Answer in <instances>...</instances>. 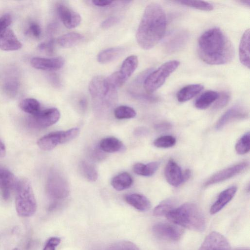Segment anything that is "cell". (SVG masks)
<instances>
[{
    "instance_id": "cell-1",
    "label": "cell",
    "mask_w": 250,
    "mask_h": 250,
    "mask_svg": "<svg viewBox=\"0 0 250 250\" xmlns=\"http://www.w3.org/2000/svg\"><path fill=\"white\" fill-rule=\"evenodd\" d=\"M197 50L201 59L211 65L229 63L234 56L232 43L218 27L210 28L200 36L198 41Z\"/></svg>"
},
{
    "instance_id": "cell-2",
    "label": "cell",
    "mask_w": 250,
    "mask_h": 250,
    "mask_svg": "<svg viewBox=\"0 0 250 250\" xmlns=\"http://www.w3.org/2000/svg\"><path fill=\"white\" fill-rule=\"evenodd\" d=\"M167 17L163 7L151 3L145 8L136 32L139 46L145 50L155 46L162 39L167 28Z\"/></svg>"
},
{
    "instance_id": "cell-3",
    "label": "cell",
    "mask_w": 250,
    "mask_h": 250,
    "mask_svg": "<svg viewBox=\"0 0 250 250\" xmlns=\"http://www.w3.org/2000/svg\"><path fill=\"white\" fill-rule=\"evenodd\" d=\"M117 89L104 76H97L91 80L89 91L95 115L102 118L108 115L117 103Z\"/></svg>"
},
{
    "instance_id": "cell-4",
    "label": "cell",
    "mask_w": 250,
    "mask_h": 250,
    "mask_svg": "<svg viewBox=\"0 0 250 250\" xmlns=\"http://www.w3.org/2000/svg\"><path fill=\"white\" fill-rule=\"evenodd\" d=\"M166 217L171 223L183 228L202 232L206 228V220L203 212L192 203H185L174 208Z\"/></svg>"
},
{
    "instance_id": "cell-5",
    "label": "cell",
    "mask_w": 250,
    "mask_h": 250,
    "mask_svg": "<svg viewBox=\"0 0 250 250\" xmlns=\"http://www.w3.org/2000/svg\"><path fill=\"white\" fill-rule=\"evenodd\" d=\"M46 190L52 201L48 207L49 211L56 209L61 202L68 197L70 192L66 179L60 172L55 170L50 171L48 175Z\"/></svg>"
},
{
    "instance_id": "cell-6",
    "label": "cell",
    "mask_w": 250,
    "mask_h": 250,
    "mask_svg": "<svg viewBox=\"0 0 250 250\" xmlns=\"http://www.w3.org/2000/svg\"><path fill=\"white\" fill-rule=\"evenodd\" d=\"M16 191L15 205L18 214L23 217L33 215L37 209V203L29 182L26 179L19 181Z\"/></svg>"
},
{
    "instance_id": "cell-7",
    "label": "cell",
    "mask_w": 250,
    "mask_h": 250,
    "mask_svg": "<svg viewBox=\"0 0 250 250\" xmlns=\"http://www.w3.org/2000/svg\"><path fill=\"white\" fill-rule=\"evenodd\" d=\"M180 62L172 60L162 64L157 69L151 71L146 78L143 87L148 94H151L159 88L169 76L178 67Z\"/></svg>"
},
{
    "instance_id": "cell-8",
    "label": "cell",
    "mask_w": 250,
    "mask_h": 250,
    "mask_svg": "<svg viewBox=\"0 0 250 250\" xmlns=\"http://www.w3.org/2000/svg\"><path fill=\"white\" fill-rule=\"evenodd\" d=\"M79 133V129L73 128L66 131L50 132L41 137L37 142L39 147L43 150H50L60 144L70 142Z\"/></svg>"
},
{
    "instance_id": "cell-9",
    "label": "cell",
    "mask_w": 250,
    "mask_h": 250,
    "mask_svg": "<svg viewBox=\"0 0 250 250\" xmlns=\"http://www.w3.org/2000/svg\"><path fill=\"white\" fill-rule=\"evenodd\" d=\"M60 118V113L56 108L40 110L37 113L28 117V125L34 128H43L56 123Z\"/></svg>"
},
{
    "instance_id": "cell-10",
    "label": "cell",
    "mask_w": 250,
    "mask_h": 250,
    "mask_svg": "<svg viewBox=\"0 0 250 250\" xmlns=\"http://www.w3.org/2000/svg\"><path fill=\"white\" fill-rule=\"evenodd\" d=\"M152 232L160 239L176 242L181 239L184 230L183 228L172 223H158L153 226Z\"/></svg>"
},
{
    "instance_id": "cell-11",
    "label": "cell",
    "mask_w": 250,
    "mask_h": 250,
    "mask_svg": "<svg viewBox=\"0 0 250 250\" xmlns=\"http://www.w3.org/2000/svg\"><path fill=\"white\" fill-rule=\"evenodd\" d=\"M248 166L247 162H241L226 168L210 177L205 183V187L223 182L242 172Z\"/></svg>"
},
{
    "instance_id": "cell-12",
    "label": "cell",
    "mask_w": 250,
    "mask_h": 250,
    "mask_svg": "<svg viewBox=\"0 0 250 250\" xmlns=\"http://www.w3.org/2000/svg\"><path fill=\"white\" fill-rule=\"evenodd\" d=\"M19 182L10 170L0 166V189L4 200H8L13 190H16Z\"/></svg>"
},
{
    "instance_id": "cell-13",
    "label": "cell",
    "mask_w": 250,
    "mask_h": 250,
    "mask_svg": "<svg viewBox=\"0 0 250 250\" xmlns=\"http://www.w3.org/2000/svg\"><path fill=\"white\" fill-rule=\"evenodd\" d=\"M198 250H231V248L224 235L213 231L206 237Z\"/></svg>"
},
{
    "instance_id": "cell-14",
    "label": "cell",
    "mask_w": 250,
    "mask_h": 250,
    "mask_svg": "<svg viewBox=\"0 0 250 250\" xmlns=\"http://www.w3.org/2000/svg\"><path fill=\"white\" fill-rule=\"evenodd\" d=\"M57 11L60 20L66 28L72 29L80 24L82 21L80 15L71 8L61 4L58 6Z\"/></svg>"
},
{
    "instance_id": "cell-15",
    "label": "cell",
    "mask_w": 250,
    "mask_h": 250,
    "mask_svg": "<svg viewBox=\"0 0 250 250\" xmlns=\"http://www.w3.org/2000/svg\"><path fill=\"white\" fill-rule=\"evenodd\" d=\"M64 64L62 57L46 58L34 57L31 60V64L36 69L43 70H56L61 69Z\"/></svg>"
},
{
    "instance_id": "cell-16",
    "label": "cell",
    "mask_w": 250,
    "mask_h": 250,
    "mask_svg": "<svg viewBox=\"0 0 250 250\" xmlns=\"http://www.w3.org/2000/svg\"><path fill=\"white\" fill-rule=\"evenodd\" d=\"M248 113L243 107L235 106L226 111L219 118L215 125L217 130L222 129L228 123L236 120L247 118Z\"/></svg>"
},
{
    "instance_id": "cell-17",
    "label": "cell",
    "mask_w": 250,
    "mask_h": 250,
    "mask_svg": "<svg viewBox=\"0 0 250 250\" xmlns=\"http://www.w3.org/2000/svg\"><path fill=\"white\" fill-rule=\"evenodd\" d=\"M22 44L14 32L8 27L0 31V49L14 51L20 49Z\"/></svg>"
},
{
    "instance_id": "cell-18",
    "label": "cell",
    "mask_w": 250,
    "mask_h": 250,
    "mask_svg": "<svg viewBox=\"0 0 250 250\" xmlns=\"http://www.w3.org/2000/svg\"><path fill=\"white\" fill-rule=\"evenodd\" d=\"M165 176L167 182L171 186L177 187L184 183L183 173L177 164L169 160L165 169Z\"/></svg>"
},
{
    "instance_id": "cell-19",
    "label": "cell",
    "mask_w": 250,
    "mask_h": 250,
    "mask_svg": "<svg viewBox=\"0 0 250 250\" xmlns=\"http://www.w3.org/2000/svg\"><path fill=\"white\" fill-rule=\"evenodd\" d=\"M237 190V187L233 186L221 192L210 208V214H216L223 208L232 200Z\"/></svg>"
},
{
    "instance_id": "cell-20",
    "label": "cell",
    "mask_w": 250,
    "mask_h": 250,
    "mask_svg": "<svg viewBox=\"0 0 250 250\" xmlns=\"http://www.w3.org/2000/svg\"><path fill=\"white\" fill-rule=\"evenodd\" d=\"M188 34L184 31H178L170 36L166 42L167 51L173 52L182 47L188 39Z\"/></svg>"
},
{
    "instance_id": "cell-21",
    "label": "cell",
    "mask_w": 250,
    "mask_h": 250,
    "mask_svg": "<svg viewBox=\"0 0 250 250\" xmlns=\"http://www.w3.org/2000/svg\"><path fill=\"white\" fill-rule=\"evenodd\" d=\"M240 62L250 68V29L246 30L240 40L239 48Z\"/></svg>"
},
{
    "instance_id": "cell-22",
    "label": "cell",
    "mask_w": 250,
    "mask_h": 250,
    "mask_svg": "<svg viewBox=\"0 0 250 250\" xmlns=\"http://www.w3.org/2000/svg\"><path fill=\"white\" fill-rule=\"evenodd\" d=\"M125 199L127 203L140 211H146L151 207V203L149 200L142 194L137 193L127 194L125 197Z\"/></svg>"
},
{
    "instance_id": "cell-23",
    "label": "cell",
    "mask_w": 250,
    "mask_h": 250,
    "mask_svg": "<svg viewBox=\"0 0 250 250\" xmlns=\"http://www.w3.org/2000/svg\"><path fill=\"white\" fill-rule=\"evenodd\" d=\"M138 65V59L135 55L129 56L124 61L118 72L125 82L134 73Z\"/></svg>"
},
{
    "instance_id": "cell-24",
    "label": "cell",
    "mask_w": 250,
    "mask_h": 250,
    "mask_svg": "<svg viewBox=\"0 0 250 250\" xmlns=\"http://www.w3.org/2000/svg\"><path fill=\"white\" fill-rule=\"evenodd\" d=\"M204 89L201 84H192L186 85L180 89L177 93V99L179 102L183 103L190 100Z\"/></svg>"
},
{
    "instance_id": "cell-25",
    "label": "cell",
    "mask_w": 250,
    "mask_h": 250,
    "mask_svg": "<svg viewBox=\"0 0 250 250\" xmlns=\"http://www.w3.org/2000/svg\"><path fill=\"white\" fill-rule=\"evenodd\" d=\"M125 52L123 47H110L101 51L97 56V60L101 63H108L122 56Z\"/></svg>"
},
{
    "instance_id": "cell-26",
    "label": "cell",
    "mask_w": 250,
    "mask_h": 250,
    "mask_svg": "<svg viewBox=\"0 0 250 250\" xmlns=\"http://www.w3.org/2000/svg\"><path fill=\"white\" fill-rule=\"evenodd\" d=\"M99 146L103 151L108 153L119 152L125 148L123 143L114 137H106L102 139Z\"/></svg>"
},
{
    "instance_id": "cell-27",
    "label": "cell",
    "mask_w": 250,
    "mask_h": 250,
    "mask_svg": "<svg viewBox=\"0 0 250 250\" xmlns=\"http://www.w3.org/2000/svg\"><path fill=\"white\" fill-rule=\"evenodd\" d=\"M133 182L131 176L128 173L125 172L114 176L111 180V184L115 189L122 191L129 188Z\"/></svg>"
},
{
    "instance_id": "cell-28",
    "label": "cell",
    "mask_w": 250,
    "mask_h": 250,
    "mask_svg": "<svg viewBox=\"0 0 250 250\" xmlns=\"http://www.w3.org/2000/svg\"><path fill=\"white\" fill-rule=\"evenodd\" d=\"M219 93L213 90H208L202 94L195 101L194 105L199 109H204L215 102Z\"/></svg>"
},
{
    "instance_id": "cell-29",
    "label": "cell",
    "mask_w": 250,
    "mask_h": 250,
    "mask_svg": "<svg viewBox=\"0 0 250 250\" xmlns=\"http://www.w3.org/2000/svg\"><path fill=\"white\" fill-rule=\"evenodd\" d=\"M83 39L81 34L76 32H70L59 37L57 39L58 43L62 47L68 48L74 46Z\"/></svg>"
},
{
    "instance_id": "cell-30",
    "label": "cell",
    "mask_w": 250,
    "mask_h": 250,
    "mask_svg": "<svg viewBox=\"0 0 250 250\" xmlns=\"http://www.w3.org/2000/svg\"><path fill=\"white\" fill-rule=\"evenodd\" d=\"M20 86V83L18 77L15 75H11L5 79L2 88L6 95L14 97L18 94Z\"/></svg>"
},
{
    "instance_id": "cell-31",
    "label": "cell",
    "mask_w": 250,
    "mask_h": 250,
    "mask_svg": "<svg viewBox=\"0 0 250 250\" xmlns=\"http://www.w3.org/2000/svg\"><path fill=\"white\" fill-rule=\"evenodd\" d=\"M159 166L157 162H152L147 164L140 163L135 164L133 167L134 172L138 175L150 176L157 171Z\"/></svg>"
},
{
    "instance_id": "cell-32",
    "label": "cell",
    "mask_w": 250,
    "mask_h": 250,
    "mask_svg": "<svg viewBox=\"0 0 250 250\" xmlns=\"http://www.w3.org/2000/svg\"><path fill=\"white\" fill-rule=\"evenodd\" d=\"M80 172L85 178L90 182H95L98 177V171L91 163L83 161L79 165Z\"/></svg>"
},
{
    "instance_id": "cell-33",
    "label": "cell",
    "mask_w": 250,
    "mask_h": 250,
    "mask_svg": "<svg viewBox=\"0 0 250 250\" xmlns=\"http://www.w3.org/2000/svg\"><path fill=\"white\" fill-rule=\"evenodd\" d=\"M20 107L22 111L30 115L36 114L41 110L40 103L34 98H26L21 100Z\"/></svg>"
},
{
    "instance_id": "cell-34",
    "label": "cell",
    "mask_w": 250,
    "mask_h": 250,
    "mask_svg": "<svg viewBox=\"0 0 250 250\" xmlns=\"http://www.w3.org/2000/svg\"><path fill=\"white\" fill-rule=\"evenodd\" d=\"M175 201L173 199H167L161 202L153 210V214L156 216H166L170 211L175 208Z\"/></svg>"
},
{
    "instance_id": "cell-35",
    "label": "cell",
    "mask_w": 250,
    "mask_h": 250,
    "mask_svg": "<svg viewBox=\"0 0 250 250\" xmlns=\"http://www.w3.org/2000/svg\"><path fill=\"white\" fill-rule=\"evenodd\" d=\"M114 114L115 118L118 119H131L136 116V112L131 107L121 105L115 108Z\"/></svg>"
},
{
    "instance_id": "cell-36",
    "label": "cell",
    "mask_w": 250,
    "mask_h": 250,
    "mask_svg": "<svg viewBox=\"0 0 250 250\" xmlns=\"http://www.w3.org/2000/svg\"><path fill=\"white\" fill-rule=\"evenodd\" d=\"M98 250H140L134 243L128 241L115 242Z\"/></svg>"
},
{
    "instance_id": "cell-37",
    "label": "cell",
    "mask_w": 250,
    "mask_h": 250,
    "mask_svg": "<svg viewBox=\"0 0 250 250\" xmlns=\"http://www.w3.org/2000/svg\"><path fill=\"white\" fill-rule=\"evenodd\" d=\"M183 5L203 11H209L213 9V6L209 2L203 0L179 1Z\"/></svg>"
},
{
    "instance_id": "cell-38",
    "label": "cell",
    "mask_w": 250,
    "mask_h": 250,
    "mask_svg": "<svg viewBox=\"0 0 250 250\" xmlns=\"http://www.w3.org/2000/svg\"><path fill=\"white\" fill-rule=\"evenodd\" d=\"M250 149V135L249 132L244 134L235 145L237 153L240 155L247 153Z\"/></svg>"
},
{
    "instance_id": "cell-39",
    "label": "cell",
    "mask_w": 250,
    "mask_h": 250,
    "mask_svg": "<svg viewBox=\"0 0 250 250\" xmlns=\"http://www.w3.org/2000/svg\"><path fill=\"white\" fill-rule=\"evenodd\" d=\"M176 142V139L173 136L166 135L157 138L154 140L153 144L157 147L168 148L174 146Z\"/></svg>"
},
{
    "instance_id": "cell-40",
    "label": "cell",
    "mask_w": 250,
    "mask_h": 250,
    "mask_svg": "<svg viewBox=\"0 0 250 250\" xmlns=\"http://www.w3.org/2000/svg\"><path fill=\"white\" fill-rule=\"evenodd\" d=\"M230 99L229 94L226 92L219 94V96L215 101L213 108L215 109H221L225 107L229 103Z\"/></svg>"
},
{
    "instance_id": "cell-41",
    "label": "cell",
    "mask_w": 250,
    "mask_h": 250,
    "mask_svg": "<svg viewBox=\"0 0 250 250\" xmlns=\"http://www.w3.org/2000/svg\"><path fill=\"white\" fill-rule=\"evenodd\" d=\"M61 239L57 237L50 238L46 242L43 250H55L60 244Z\"/></svg>"
},
{
    "instance_id": "cell-42",
    "label": "cell",
    "mask_w": 250,
    "mask_h": 250,
    "mask_svg": "<svg viewBox=\"0 0 250 250\" xmlns=\"http://www.w3.org/2000/svg\"><path fill=\"white\" fill-rule=\"evenodd\" d=\"M55 41L51 39L46 42H42L39 45V48L41 50H45L49 54L54 52Z\"/></svg>"
},
{
    "instance_id": "cell-43",
    "label": "cell",
    "mask_w": 250,
    "mask_h": 250,
    "mask_svg": "<svg viewBox=\"0 0 250 250\" xmlns=\"http://www.w3.org/2000/svg\"><path fill=\"white\" fill-rule=\"evenodd\" d=\"M119 20L120 19L118 17H109L102 22L101 27L104 29L109 28L117 23Z\"/></svg>"
},
{
    "instance_id": "cell-44",
    "label": "cell",
    "mask_w": 250,
    "mask_h": 250,
    "mask_svg": "<svg viewBox=\"0 0 250 250\" xmlns=\"http://www.w3.org/2000/svg\"><path fill=\"white\" fill-rule=\"evenodd\" d=\"M12 22V17L9 14H5L0 17V31L8 28Z\"/></svg>"
},
{
    "instance_id": "cell-45",
    "label": "cell",
    "mask_w": 250,
    "mask_h": 250,
    "mask_svg": "<svg viewBox=\"0 0 250 250\" xmlns=\"http://www.w3.org/2000/svg\"><path fill=\"white\" fill-rule=\"evenodd\" d=\"M29 30L35 38H39L41 34V28L36 22H31L29 26Z\"/></svg>"
},
{
    "instance_id": "cell-46",
    "label": "cell",
    "mask_w": 250,
    "mask_h": 250,
    "mask_svg": "<svg viewBox=\"0 0 250 250\" xmlns=\"http://www.w3.org/2000/svg\"><path fill=\"white\" fill-rule=\"evenodd\" d=\"M90 155L92 159L96 161H100L105 157L104 154L99 146V148H94L91 152Z\"/></svg>"
},
{
    "instance_id": "cell-47",
    "label": "cell",
    "mask_w": 250,
    "mask_h": 250,
    "mask_svg": "<svg viewBox=\"0 0 250 250\" xmlns=\"http://www.w3.org/2000/svg\"><path fill=\"white\" fill-rule=\"evenodd\" d=\"M172 127L171 125L167 122H163L156 124L155 126V129L158 131H165L170 129Z\"/></svg>"
},
{
    "instance_id": "cell-48",
    "label": "cell",
    "mask_w": 250,
    "mask_h": 250,
    "mask_svg": "<svg viewBox=\"0 0 250 250\" xmlns=\"http://www.w3.org/2000/svg\"><path fill=\"white\" fill-rule=\"evenodd\" d=\"M49 79L52 84L58 88L61 86V82L59 77L56 74H51L49 77Z\"/></svg>"
},
{
    "instance_id": "cell-49",
    "label": "cell",
    "mask_w": 250,
    "mask_h": 250,
    "mask_svg": "<svg viewBox=\"0 0 250 250\" xmlns=\"http://www.w3.org/2000/svg\"><path fill=\"white\" fill-rule=\"evenodd\" d=\"M114 1L108 0H94L92 2L94 5L99 7H106L111 5Z\"/></svg>"
},
{
    "instance_id": "cell-50",
    "label": "cell",
    "mask_w": 250,
    "mask_h": 250,
    "mask_svg": "<svg viewBox=\"0 0 250 250\" xmlns=\"http://www.w3.org/2000/svg\"><path fill=\"white\" fill-rule=\"evenodd\" d=\"M57 28L58 25L56 23H51L48 27L47 32L49 34H53L56 32V31L57 30Z\"/></svg>"
},
{
    "instance_id": "cell-51",
    "label": "cell",
    "mask_w": 250,
    "mask_h": 250,
    "mask_svg": "<svg viewBox=\"0 0 250 250\" xmlns=\"http://www.w3.org/2000/svg\"><path fill=\"white\" fill-rule=\"evenodd\" d=\"M79 107L80 108L84 111L86 109L87 107V101L85 98H81L78 103Z\"/></svg>"
},
{
    "instance_id": "cell-52",
    "label": "cell",
    "mask_w": 250,
    "mask_h": 250,
    "mask_svg": "<svg viewBox=\"0 0 250 250\" xmlns=\"http://www.w3.org/2000/svg\"><path fill=\"white\" fill-rule=\"evenodd\" d=\"M6 155V148L4 144L0 140V157L2 158Z\"/></svg>"
},
{
    "instance_id": "cell-53",
    "label": "cell",
    "mask_w": 250,
    "mask_h": 250,
    "mask_svg": "<svg viewBox=\"0 0 250 250\" xmlns=\"http://www.w3.org/2000/svg\"><path fill=\"white\" fill-rule=\"evenodd\" d=\"M191 172L189 169H186L183 173V180L184 182L187 181L190 177Z\"/></svg>"
},
{
    "instance_id": "cell-54",
    "label": "cell",
    "mask_w": 250,
    "mask_h": 250,
    "mask_svg": "<svg viewBox=\"0 0 250 250\" xmlns=\"http://www.w3.org/2000/svg\"><path fill=\"white\" fill-rule=\"evenodd\" d=\"M146 132H147L146 129L144 128H138L136 130V134L139 135L144 134L146 133Z\"/></svg>"
},
{
    "instance_id": "cell-55",
    "label": "cell",
    "mask_w": 250,
    "mask_h": 250,
    "mask_svg": "<svg viewBox=\"0 0 250 250\" xmlns=\"http://www.w3.org/2000/svg\"><path fill=\"white\" fill-rule=\"evenodd\" d=\"M239 2L242 3L243 5H244L248 7L250 6V0H240Z\"/></svg>"
},
{
    "instance_id": "cell-56",
    "label": "cell",
    "mask_w": 250,
    "mask_h": 250,
    "mask_svg": "<svg viewBox=\"0 0 250 250\" xmlns=\"http://www.w3.org/2000/svg\"><path fill=\"white\" fill-rule=\"evenodd\" d=\"M236 250H249V249H239Z\"/></svg>"
},
{
    "instance_id": "cell-57",
    "label": "cell",
    "mask_w": 250,
    "mask_h": 250,
    "mask_svg": "<svg viewBox=\"0 0 250 250\" xmlns=\"http://www.w3.org/2000/svg\"><path fill=\"white\" fill-rule=\"evenodd\" d=\"M13 250H20L18 248H15Z\"/></svg>"
}]
</instances>
